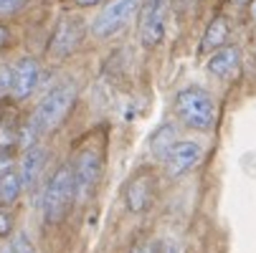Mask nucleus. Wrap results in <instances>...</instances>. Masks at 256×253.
I'll use <instances>...</instances> for the list:
<instances>
[{"mask_svg": "<svg viewBox=\"0 0 256 253\" xmlns=\"http://www.w3.org/2000/svg\"><path fill=\"white\" fill-rule=\"evenodd\" d=\"M74 198H76L74 172H71V165H61L51 175L48 185H46V193H44V218L48 223L64 221L71 203H74Z\"/></svg>", "mask_w": 256, "mask_h": 253, "instance_id": "nucleus-3", "label": "nucleus"}, {"mask_svg": "<svg viewBox=\"0 0 256 253\" xmlns=\"http://www.w3.org/2000/svg\"><path fill=\"white\" fill-rule=\"evenodd\" d=\"M41 81V66L36 58L30 56H23L18 58V63L13 66V84H10V94L20 101V99H28L36 86Z\"/></svg>", "mask_w": 256, "mask_h": 253, "instance_id": "nucleus-9", "label": "nucleus"}, {"mask_svg": "<svg viewBox=\"0 0 256 253\" xmlns=\"http://www.w3.org/2000/svg\"><path fill=\"white\" fill-rule=\"evenodd\" d=\"M13 84V66H3L0 68V91H8Z\"/></svg>", "mask_w": 256, "mask_h": 253, "instance_id": "nucleus-20", "label": "nucleus"}, {"mask_svg": "<svg viewBox=\"0 0 256 253\" xmlns=\"http://www.w3.org/2000/svg\"><path fill=\"white\" fill-rule=\"evenodd\" d=\"M3 253H36V248H33V243H30L28 233H16V236L10 238V243H8V248H6Z\"/></svg>", "mask_w": 256, "mask_h": 253, "instance_id": "nucleus-17", "label": "nucleus"}, {"mask_svg": "<svg viewBox=\"0 0 256 253\" xmlns=\"http://www.w3.org/2000/svg\"><path fill=\"white\" fill-rule=\"evenodd\" d=\"M23 193V183H20V172L18 170H3L0 175V203L3 205H10L20 198Z\"/></svg>", "mask_w": 256, "mask_h": 253, "instance_id": "nucleus-15", "label": "nucleus"}, {"mask_svg": "<svg viewBox=\"0 0 256 253\" xmlns=\"http://www.w3.org/2000/svg\"><path fill=\"white\" fill-rule=\"evenodd\" d=\"M226 38H228V20L224 15H218L206 25V33L200 38V53H213L218 48H224Z\"/></svg>", "mask_w": 256, "mask_h": 253, "instance_id": "nucleus-13", "label": "nucleus"}, {"mask_svg": "<svg viewBox=\"0 0 256 253\" xmlns=\"http://www.w3.org/2000/svg\"><path fill=\"white\" fill-rule=\"evenodd\" d=\"M13 233V213L8 210V205L0 203V238H8Z\"/></svg>", "mask_w": 256, "mask_h": 253, "instance_id": "nucleus-18", "label": "nucleus"}, {"mask_svg": "<svg viewBox=\"0 0 256 253\" xmlns=\"http://www.w3.org/2000/svg\"><path fill=\"white\" fill-rule=\"evenodd\" d=\"M44 165H46V150L41 147V144H33V147L26 150L23 162H20V170H18V172H20L23 188H33L36 183H38Z\"/></svg>", "mask_w": 256, "mask_h": 253, "instance_id": "nucleus-12", "label": "nucleus"}, {"mask_svg": "<svg viewBox=\"0 0 256 253\" xmlns=\"http://www.w3.org/2000/svg\"><path fill=\"white\" fill-rule=\"evenodd\" d=\"M86 35V23L79 18V15H66L58 20L54 35H51V43H48V51L54 56H68L71 51H76L79 43L84 41Z\"/></svg>", "mask_w": 256, "mask_h": 253, "instance_id": "nucleus-7", "label": "nucleus"}, {"mask_svg": "<svg viewBox=\"0 0 256 253\" xmlns=\"http://www.w3.org/2000/svg\"><path fill=\"white\" fill-rule=\"evenodd\" d=\"M28 5V0H0V15H16Z\"/></svg>", "mask_w": 256, "mask_h": 253, "instance_id": "nucleus-19", "label": "nucleus"}, {"mask_svg": "<svg viewBox=\"0 0 256 253\" xmlns=\"http://www.w3.org/2000/svg\"><path fill=\"white\" fill-rule=\"evenodd\" d=\"M102 3H106V0H76V5H82V8H94V5H102Z\"/></svg>", "mask_w": 256, "mask_h": 253, "instance_id": "nucleus-23", "label": "nucleus"}, {"mask_svg": "<svg viewBox=\"0 0 256 253\" xmlns=\"http://www.w3.org/2000/svg\"><path fill=\"white\" fill-rule=\"evenodd\" d=\"M168 30V0H142L137 33L144 48H155L162 43Z\"/></svg>", "mask_w": 256, "mask_h": 253, "instance_id": "nucleus-4", "label": "nucleus"}, {"mask_svg": "<svg viewBox=\"0 0 256 253\" xmlns=\"http://www.w3.org/2000/svg\"><path fill=\"white\" fill-rule=\"evenodd\" d=\"M74 99H76V89L74 84H61L56 89H51L41 101L36 106L33 117L28 119L23 134H20V142L23 147H33L36 139L41 134H48L54 132L56 127H61V122L66 119V114L71 112V106H74Z\"/></svg>", "mask_w": 256, "mask_h": 253, "instance_id": "nucleus-1", "label": "nucleus"}, {"mask_svg": "<svg viewBox=\"0 0 256 253\" xmlns=\"http://www.w3.org/2000/svg\"><path fill=\"white\" fill-rule=\"evenodd\" d=\"M234 3H246V0H234Z\"/></svg>", "mask_w": 256, "mask_h": 253, "instance_id": "nucleus-26", "label": "nucleus"}, {"mask_svg": "<svg viewBox=\"0 0 256 253\" xmlns=\"http://www.w3.org/2000/svg\"><path fill=\"white\" fill-rule=\"evenodd\" d=\"M200 160H203V147H200L198 142H190V139L175 142L172 150L165 157V170H168L170 177H180V175L190 172Z\"/></svg>", "mask_w": 256, "mask_h": 253, "instance_id": "nucleus-8", "label": "nucleus"}, {"mask_svg": "<svg viewBox=\"0 0 256 253\" xmlns=\"http://www.w3.org/2000/svg\"><path fill=\"white\" fill-rule=\"evenodd\" d=\"M20 139V132H18V124L13 119H3L0 122V155H8Z\"/></svg>", "mask_w": 256, "mask_h": 253, "instance_id": "nucleus-16", "label": "nucleus"}, {"mask_svg": "<svg viewBox=\"0 0 256 253\" xmlns=\"http://www.w3.org/2000/svg\"><path fill=\"white\" fill-rule=\"evenodd\" d=\"M251 18L256 20V0H251Z\"/></svg>", "mask_w": 256, "mask_h": 253, "instance_id": "nucleus-24", "label": "nucleus"}, {"mask_svg": "<svg viewBox=\"0 0 256 253\" xmlns=\"http://www.w3.org/2000/svg\"><path fill=\"white\" fill-rule=\"evenodd\" d=\"M102 170H104V157H102L99 150L86 147V150L79 152L76 162L71 165V172H74V190H76L79 200L89 198L96 190L99 180H102Z\"/></svg>", "mask_w": 256, "mask_h": 253, "instance_id": "nucleus-6", "label": "nucleus"}, {"mask_svg": "<svg viewBox=\"0 0 256 253\" xmlns=\"http://www.w3.org/2000/svg\"><path fill=\"white\" fill-rule=\"evenodd\" d=\"M180 3H182V5H193V3H196V0H180Z\"/></svg>", "mask_w": 256, "mask_h": 253, "instance_id": "nucleus-25", "label": "nucleus"}, {"mask_svg": "<svg viewBox=\"0 0 256 253\" xmlns=\"http://www.w3.org/2000/svg\"><path fill=\"white\" fill-rule=\"evenodd\" d=\"M175 142H178L175 127H172V124H160V127L152 132V137H150V152H152L158 160H165Z\"/></svg>", "mask_w": 256, "mask_h": 253, "instance_id": "nucleus-14", "label": "nucleus"}, {"mask_svg": "<svg viewBox=\"0 0 256 253\" xmlns=\"http://www.w3.org/2000/svg\"><path fill=\"white\" fill-rule=\"evenodd\" d=\"M8 41H10V33H8V28H6L3 23H0V48H3Z\"/></svg>", "mask_w": 256, "mask_h": 253, "instance_id": "nucleus-22", "label": "nucleus"}, {"mask_svg": "<svg viewBox=\"0 0 256 253\" xmlns=\"http://www.w3.org/2000/svg\"><path fill=\"white\" fill-rule=\"evenodd\" d=\"M175 114L182 124L196 132H210L216 124V101L200 86L180 89L175 96Z\"/></svg>", "mask_w": 256, "mask_h": 253, "instance_id": "nucleus-2", "label": "nucleus"}, {"mask_svg": "<svg viewBox=\"0 0 256 253\" xmlns=\"http://www.w3.org/2000/svg\"><path fill=\"white\" fill-rule=\"evenodd\" d=\"M140 5H142V0H109L104 10L94 18L92 33L96 38H112L130 23V18L140 10Z\"/></svg>", "mask_w": 256, "mask_h": 253, "instance_id": "nucleus-5", "label": "nucleus"}, {"mask_svg": "<svg viewBox=\"0 0 256 253\" xmlns=\"http://www.w3.org/2000/svg\"><path fill=\"white\" fill-rule=\"evenodd\" d=\"M124 203L132 213H142L152 203V177L150 175H134L127 185Z\"/></svg>", "mask_w": 256, "mask_h": 253, "instance_id": "nucleus-11", "label": "nucleus"}, {"mask_svg": "<svg viewBox=\"0 0 256 253\" xmlns=\"http://www.w3.org/2000/svg\"><path fill=\"white\" fill-rule=\"evenodd\" d=\"M238 66H241V51L236 46H224V48L213 51L206 63L208 74L216 79H231L238 71Z\"/></svg>", "mask_w": 256, "mask_h": 253, "instance_id": "nucleus-10", "label": "nucleus"}, {"mask_svg": "<svg viewBox=\"0 0 256 253\" xmlns=\"http://www.w3.org/2000/svg\"><path fill=\"white\" fill-rule=\"evenodd\" d=\"M132 253H160V243L158 241H144V243L134 246Z\"/></svg>", "mask_w": 256, "mask_h": 253, "instance_id": "nucleus-21", "label": "nucleus"}]
</instances>
